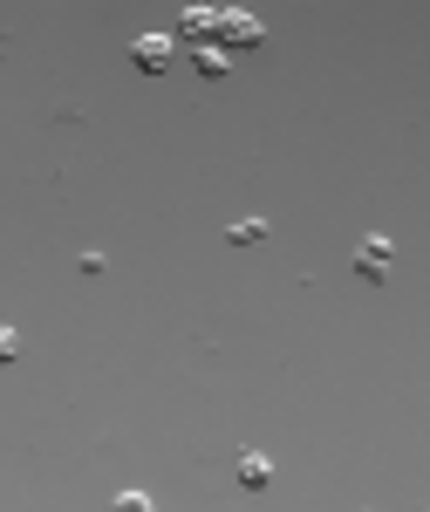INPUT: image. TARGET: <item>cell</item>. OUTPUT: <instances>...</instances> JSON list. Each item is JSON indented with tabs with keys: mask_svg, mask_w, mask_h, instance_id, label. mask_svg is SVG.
Returning a JSON list of instances; mask_svg holds the SVG:
<instances>
[{
	"mask_svg": "<svg viewBox=\"0 0 430 512\" xmlns=\"http://www.w3.org/2000/svg\"><path fill=\"white\" fill-rule=\"evenodd\" d=\"M355 274H362V280H383V274H390V239H383V233H369L362 246H355Z\"/></svg>",
	"mask_w": 430,
	"mask_h": 512,
	"instance_id": "cell-1",
	"label": "cell"
},
{
	"mask_svg": "<svg viewBox=\"0 0 430 512\" xmlns=\"http://www.w3.org/2000/svg\"><path fill=\"white\" fill-rule=\"evenodd\" d=\"M239 485H246V492H267V485H274V465H267L260 451H239Z\"/></svg>",
	"mask_w": 430,
	"mask_h": 512,
	"instance_id": "cell-2",
	"label": "cell"
},
{
	"mask_svg": "<svg viewBox=\"0 0 430 512\" xmlns=\"http://www.w3.org/2000/svg\"><path fill=\"white\" fill-rule=\"evenodd\" d=\"M130 55H137L144 69H164V62H171V41H164V35H144L137 48H130Z\"/></svg>",
	"mask_w": 430,
	"mask_h": 512,
	"instance_id": "cell-3",
	"label": "cell"
},
{
	"mask_svg": "<svg viewBox=\"0 0 430 512\" xmlns=\"http://www.w3.org/2000/svg\"><path fill=\"white\" fill-rule=\"evenodd\" d=\"M260 233H267L260 219H239V226H233V233H226V239H233V246H253V239H260Z\"/></svg>",
	"mask_w": 430,
	"mask_h": 512,
	"instance_id": "cell-4",
	"label": "cell"
},
{
	"mask_svg": "<svg viewBox=\"0 0 430 512\" xmlns=\"http://www.w3.org/2000/svg\"><path fill=\"white\" fill-rule=\"evenodd\" d=\"M226 28H233V41H260V28H253L246 14H226Z\"/></svg>",
	"mask_w": 430,
	"mask_h": 512,
	"instance_id": "cell-5",
	"label": "cell"
},
{
	"mask_svg": "<svg viewBox=\"0 0 430 512\" xmlns=\"http://www.w3.org/2000/svg\"><path fill=\"white\" fill-rule=\"evenodd\" d=\"M110 512H151V499H144V492H117V506Z\"/></svg>",
	"mask_w": 430,
	"mask_h": 512,
	"instance_id": "cell-6",
	"label": "cell"
},
{
	"mask_svg": "<svg viewBox=\"0 0 430 512\" xmlns=\"http://www.w3.org/2000/svg\"><path fill=\"white\" fill-rule=\"evenodd\" d=\"M14 355H21V342H14V328L0 321V362H14Z\"/></svg>",
	"mask_w": 430,
	"mask_h": 512,
	"instance_id": "cell-7",
	"label": "cell"
}]
</instances>
